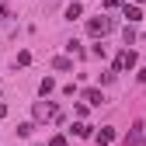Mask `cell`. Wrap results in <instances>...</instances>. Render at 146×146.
<instances>
[{"label": "cell", "mask_w": 146, "mask_h": 146, "mask_svg": "<svg viewBox=\"0 0 146 146\" xmlns=\"http://www.w3.org/2000/svg\"><path fill=\"white\" fill-rule=\"evenodd\" d=\"M38 90H42V94H49V90H56V80H52V77H45V80H42V87H38Z\"/></svg>", "instance_id": "cell-9"}, {"label": "cell", "mask_w": 146, "mask_h": 146, "mask_svg": "<svg viewBox=\"0 0 146 146\" xmlns=\"http://www.w3.org/2000/svg\"><path fill=\"white\" fill-rule=\"evenodd\" d=\"M143 146H146V139H143Z\"/></svg>", "instance_id": "cell-16"}, {"label": "cell", "mask_w": 146, "mask_h": 146, "mask_svg": "<svg viewBox=\"0 0 146 146\" xmlns=\"http://www.w3.org/2000/svg\"><path fill=\"white\" fill-rule=\"evenodd\" d=\"M4 115H7V108H4V104H0V118H4Z\"/></svg>", "instance_id": "cell-15"}, {"label": "cell", "mask_w": 146, "mask_h": 146, "mask_svg": "<svg viewBox=\"0 0 146 146\" xmlns=\"http://www.w3.org/2000/svg\"><path fill=\"white\" fill-rule=\"evenodd\" d=\"M80 14H84V7H80V4H70V11H66L70 21H73V17H80Z\"/></svg>", "instance_id": "cell-8"}, {"label": "cell", "mask_w": 146, "mask_h": 146, "mask_svg": "<svg viewBox=\"0 0 146 146\" xmlns=\"http://www.w3.org/2000/svg\"><path fill=\"white\" fill-rule=\"evenodd\" d=\"M49 146H66V139H63V136H52V139H49Z\"/></svg>", "instance_id": "cell-13"}, {"label": "cell", "mask_w": 146, "mask_h": 146, "mask_svg": "<svg viewBox=\"0 0 146 146\" xmlns=\"http://www.w3.org/2000/svg\"><path fill=\"white\" fill-rule=\"evenodd\" d=\"M125 66H136V52L129 49V52H122V56L115 59V70H125Z\"/></svg>", "instance_id": "cell-4"}, {"label": "cell", "mask_w": 146, "mask_h": 146, "mask_svg": "<svg viewBox=\"0 0 146 146\" xmlns=\"http://www.w3.org/2000/svg\"><path fill=\"white\" fill-rule=\"evenodd\" d=\"M87 28H90V35H104L108 28H111V21H108V17H94V21H90Z\"/></svg>", "instance_id": "cell-3"}, {"label": "cell", "mask_w": 146, "mask_h": 146, "mask_svg": "<svg viewBox=\"0 0 146 146\" xmlns=\"http://www.w3.org/2000/svg\"><path fill=\"white\" fill-rule=\"evenodd\" d=\"M73 132H77V136L84 139V136H90V125H84V122H80V125H73Z\"/></svg>", "instance_id": "cell-10"}, {"label": "cell", "mask_w": 146, "mask_h": 146, "mask_svg": "<svg viewBox=\"0 0 146 146\" xmlns=\"http://www.w3.org/2000/svg\"><path fill=\"white\" fill-rule=\"evenodd\" d=\"M143 139H146V125H143V122H136L132 129H129V136L122 139V146H143Z\"/></svg>", "instance_id": "cell-1"}, {"label": "cell", "mask_w": 146, "mask_h": 146, "mask_svg": "<svg viewBox=\"0 0 146 146\" xmlns=\"http://www.w3.org/2000/svg\"><path fill=\"white\" fill-rule=\"evenodd\" d=\"M111 139H115V132H111V129H101V132H98V146H108Z\"/></svg>", "instance_id": "cell-6"}, {"label": "cell", "mask_w": 146, "mask_h": 146, "mask_svg": "<svg viewBox=\"0 0 146 146\" xmlns=\"http://www.w3.org/2000/svg\"><path fill=\"white\" fill-rule=\"evenodd\" d=\"M59 111H56V104H35V118L38 122H45V118H56Z\"/></svg>", "instance_id": "cell-2"}, {"label": "cell", "mask_w": 146, "mask_h": 146, "mask_svg": "<svg viewBox=\"0 0 146 146\" xmlns=\"http://www.w3.org/2000/svg\"><path fill=\"white\" fill-rule=\"evenodd\" d=\"M31 63V52H17V66H28Z\"/></svg>", "instance_id": "cell-12"}, {"label": "cell", "mask_w": 146, "mask_h": 146, "mask_svg": "<svg viewBox=\"0 0 146 146\" xmlns=\"http://www.w3.org/2000/svg\"><path fill=\"white\" fill-rule=\"evenodd\" d=\"M125 17H129V21H139L143 14H139V7H125Z\"/></svg>", "instance_id": "cell-11"}, {"label": "cell", "mask_w": 146, "mask_h": 146, "mask_svg": "<svg viewBox=\"0 0 146 146\" xmlns=\"http://www.w3.org/2000/svg\"><path fill=\"white\" fill-rule=\"evenodd\" d=\"M52 66H56V70H70V66H73V63H70V59H66V56H56V59H52Z\"/></svg>", "instance_id": "cell-7"}, {"label": "cell", "mask_w": 146, "mask_h": 146, "mask_svg": "<svg viewBox=\"0 0 146 146\" xmlns=\"http://www.w3.org/2000/svg\"><path fill=\"white\" fill-rule=\"evenodd\" d=\"M139 80H143V84H146V70H139Z\"/></svg>", "instance_id": "cell-14"}, {"label": "cell", "mask_w": 146, "mask_h": 146, "mask_svg": "<svg viewBox=\"0 0 146 146\" xmlns=\"http://www.w3.org/2000/svg\"><path fill=\"white\" fill-rule=\"evenodd\" d=\"M84 98H87L90 104H101V101H104V98H101V90H98V87H90V90H84Z\"/></svg>", "instance_id": "cell-5"}]
</instances>
